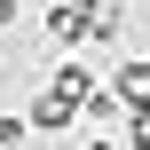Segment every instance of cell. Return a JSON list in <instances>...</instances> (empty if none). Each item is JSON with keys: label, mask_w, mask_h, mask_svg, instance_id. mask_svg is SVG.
Segmentation results:
<instances>
[{"label": "cell", "mask_w": 150, "mask_h": 150, "mask_svg": "<svg viewBox=\"0 0 150 150\" xmlns=\"http://www.w3.org/2000/svg\"><path fill=\"white\" fill-rule=\"evenodd\" d=\"M103 87H111L119 103H150V55H127V63L103 79Z\"/></svg>", "instance_id": "obj_2"}, {"label": "cell", "mask_w": 150, "mask_h": 150, "mask_svg": "<svg viewBox=\"0 0 150 150\" xmlns=\"http://www.w3.org/2000/svg\"><path fill=\"white\" fill-rule=\"evenodd\" d=\"M47 32H55V40H63V47H71V40H87V16H79V8H63V0H55V8H47Z\"/></svg>", "instance_id": "obj_3"}, {"label": "cell", "mask_w": 150, "mask_h": 150, "mask_svg": "<svg viewBox=\"0 0 150 150\" xmlns=\"http://www.w3.org/2000/svg\"><path fill=\"white\" fill-rule=\"evenodd\" d=\"M24 134H32V127H24L16 111H0V150H16V142H24Z\"/></svg>", "instance_id": "obj_5"}, {"label": "cell", "mask_w": 150, "mask_h": 150, "mask_svg": "<svg viewBox=\"0 0 150 150\" xmlns=\"http://www.w3.org/2000/svg\"><path fill=\"white\" fill-rule=\"evenodd\" d=\"M119 127H127V150H150V103H127Z\"/></svg>", "instance_id": "obj_4"}, {"label": "cell", "mask_w": 150, "mask_h": 150, "mask_svg": "<svg viewBox=\"0 0 150 150\" xmlns=\"http://www.w3.org/2000/svg\"><path fill=\"white\" fill-rule=\"evenodd\" d=\"M8 24H16V0H0V32H8Z\"/></svg>", "instance_id": "obj_7"}, {"label": "cell", "mask_w": 150, "mask_h": 150, "mask_svg": "<svg viewBox=\"0 0 150 150\" xmlns=\"http://www.w3.org/2000/svg\"><path fill=\"white\" fill-rule=\"evenodd\" d=\"M63 8H79V16H95V8H103V0H63Z\"/></svg>", "instance_id": "obj_8"}, {"label": "cell", "mask_w": 150, "mask_h": 150, "mask_svg": "<svg viewBox=\"0 0 150 150\" xmlns=\"http://www.w3.org/2000/svg\"><path fill=\"white\" fill-rule=\"evenodd\" d=\"M71 119H79V95H63V87H55V79H47V87H40V103H32V119H24V127H40V134H63V127H71Z\"/></svg>", "instance_id": "obj_1"}, {"label": "cell", "mask_w": 150, "mask_h": 150, "mask_svg": "<svg viewBox=\"0 0 150 150\" xmlns=\"http://www.w3.org/2000/svg\"><path fill=\"white\" fill-rule=\"evenodd\" d=\"M87 150H127V142H119V134H95V142H87Z\"/></svg>", "instance_id": "obj_6"}]
</instances>
